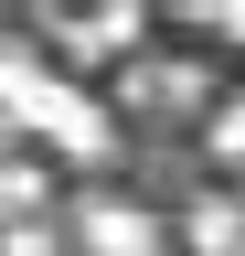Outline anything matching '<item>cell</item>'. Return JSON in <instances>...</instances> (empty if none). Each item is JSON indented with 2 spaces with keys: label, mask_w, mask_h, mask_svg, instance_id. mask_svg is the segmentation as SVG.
I'll return each instance as SVG.
<instances>
[{
  "label": "cell",
  "mask_w": 245,
  "mask_h": 256,
  "mask_svg": "<svg viewBox=\"0 0 245 256\" xmlns=\"http://www.w3.org/2000/svg\"><path fill=\"white\" fill-rule=\"evenodd\" d=\"M64 235H75V256H160L171 246L160 214H149V203H117V192H85V203L64 214Z\"/></svg>",
  "instance_id": "cell-1"
},
{
  "label": "cell",
  "mask_w": 245,
  "mask_h": 256,
  "mask_svg": "<svg viewBox=\"0 0 245 256\" xmlns=\"http://www.w3.org/2000/svg\"><path fill=\"white\" fill-rule=\"evenodd\" d=\"M117 96L149 107V118H203V107H213V64H203V54H139Z\"/></svg>",
  "instance_id": "cell-2"
},
{
  "label": "cell",
  "mask_w": 245,
  "mask_h": 256,
  "mask_svg": "<svg viewBox=\"0 0 245 256\" xmlns=\"http://www.w3.org/2000/svg\"><path fill=\"white\" fill-rule=\"evenodd\" d=\"M139 32H149V0H75L64 11V64H117V54H139Z\"/></svg>",
  "instance_id": "cell-3"
},
{
  "label": "cell",
  "mask_w": 245,
  "mask_h": 256,
  "mask_svg": "<svg viewBox=\"0 0 245 256\" xmlns=\"http://www.w3.org/2000/svg\"><path fill=\"white\" fill-rule=\"evenodd\" d=\"M32 139H53L64 160H107V150H117V128H107V107H96V96H85V86L64 75V86H53V107H43V128H32Z\"/></svg>",
  "instance_id": "cell-4"
},
{
  "label": "cell",
  "mask_w": 245,
  "mask_h": 256,
  "mask_svg": "<svg viewBox=\"0 0 245 256\" xmlns=\"http://www.w3.org/2000/svg\"><path fill=\"white\" fill-rule=\"evenodd\" d=\"M53 86H64V64H43L32 43H0V118H11V128H43Z\"/></svg>",
  "instance_id": "cell-5"
},
{
  "label": "cell",
  "mask_w": 245,
  "mask_h": 256,
  "mask_svg": "<svg viewBox=\"0 0 245 256\" xmlns=\"http://www.w3.org/2000/svg\"><path fill=\"white\" fill-rule=\"evenodd\" d=\"M203 150L224 160V171H245V96H224V107H203Z\"/></svg>",
  "instance_id": "cell-6"
},
{
  "label": "cell",
  "mask_w": 245,
  "mask_h": 256,
  "mask_svg": "<svg viewBox=\"0 0 245 256\" xmlns=\"http://www.w3.org/2000/svg\"><path fill=\"white\" fill-rule=\"evenodd\" d=\"M32 203H43V160L11 150V160H0V214H32Z\"/></svg>",
  "instance_id": "cell-7"
},
{
  "label": "cell",
  "mask_w": 245,
  "mask_h": 256,
  "mask_svg": "<svg viewBox=\"0 0 245 256\" xmlns=\"http://www.w3.org/2000/svg\"><path fill=\"white\" fill-rule=\"evenodd\" d=\"M235 235H245V203H203V214H192V246H203V256H224Z\"/></svg>",
  "instance_id": "cell-8"
},
{
  "label": "cell",
  "mask_w": 245,
  "mask_h": 256,
  "mask_svg": "<svg viewBox=\"0 0 245 256\" xmlns=\"http://www.w3.org/2000/svg\"><path fill=\"white\" fill-rule=\"evenodd\" d=\"M53 246H64V235H53L43 214H11V224H0V256H53Z\"/></svg>",
  "instance_id": "cell-9"
},
{
  "label": "cell",
  "mask_w": 245,
  "mask_h": 256,
  "mask_svg": "<svg viewBox=\"0 0 245 256\" xmlns=\"http://www.w3.org/2000/svg\"><path fill=\"white\" fill-rule=\"evenodd\" d=\"M203 32H224V43H245V0H213V11H203Z\"/></svg>",
  "instance_id": "cell-10"
},
{
  "label": "cell",
  "mask_w": 245,
  "mask_h": 256,
  "mask_svg": "<svg viewBox=\"0 0 245 256\" xmlns=\"http://www.w3.org/2000/svg\"><path fill=\"white\" fill-rule=\"evenodd\" d=\"M224 256H245V235H235V246H224Z\"/></svg>",
  "instance_id": "cell-11"
},
{
  "label": "cell",
  "mask_w": 245,
  "mask_h": 256,
  "mask_svg": "<svg viewBox=\"0 0 245 256\" xmlns=\"http://www.w3.org/2000/svg\"><path fill=\"white\" fill-rule=\"evenodd\" d=\"M235 203H245V192H235Z\"/></svg>",
  "instance_id": "cell-12"
},
{
  "label": "cell",
  "mask_w": 245,
  "mask_h": 256,
  "mask_svg": "<svg viewBox=\"0 0 245 256\" xmlns=\"http://www.w3.org/2000/svg\"><path fill=\"white\" fill-rule=\"evenodd\" d=\"M64 11H75V0H64Z\"/></svg>",
  "instance_id": "cell-13"
}]
</instances>
